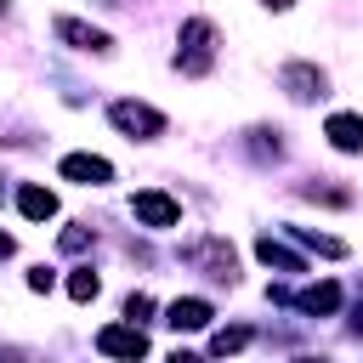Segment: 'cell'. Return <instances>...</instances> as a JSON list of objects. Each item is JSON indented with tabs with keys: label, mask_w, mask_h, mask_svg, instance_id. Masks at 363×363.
Segmentation results:
<instances>
[{
	"label": "cell",
	"mask_w": 363,
	"mask_h": 363,
	"mask_svg": "<svg viewBox=\"0 0 363 363\" xmlns=\"http://www.w3.org/2000/svg\"><path fill=\"white\" fill-rule=\"evenodd\" d=\"M210 62H216V23H204V17L182 23V51H176V68H182V74H204Z\"/></svg>",
	"instance_id": "6da1fadb"
},
{
	"label": "cell",
	"mask_w": 363,
	"mask_h": 363,
	"mask_svg": "<svg viewBox=\"0 0 363 363\" xmlns=\"http://www.w3.org/2000/svg\"><path fill=\"white\" fill-rule=\"evenodd\" d=\"M170 363H204V357H193V352H170Z\"/></svg>",
	"instance_id": "ffe728a7"
},
{
	"label": "cell",
	"mask_w": 363,
	"mask_h": 363,
	"mask_svg": "<svg viewBox=\"0 0 363 363\" xmlns=\"http://www.w3.org/2000/svg\"><path fill=\"white\" fill-rule=\"evenodd\" d=\"M11 250H17V244H11V233H0V261H6Z\"/></svg>",
	"instance_id": "d6986e66"
},
{
	"label": "cell",
	"mask_w": 363,
	"mask_h": 363,
	"mask_svg": "<svg viewBox=\"0 0 363 363\" xmlns=\"http://www.w3.org/2000/svg\"><path fill=\"white\" fill-rule=\"evenodd\" d=\"M284 91H289L295 102H312V96H323V74H318L312 62H289V68H284Z\"/></svg>",
	"instance_id": "9c48e42d"
},
{
	"label": "cell",
	"mask_w": 363,
	"mask_h": 363,
	"mask_svg": "<svg viewBox=\"0 0 363 363\" xmlns=\"http://www.w3.org/2000/svg\"><path fill=\"white\" fill-rule=\"evenodd\" d=\"M267 6H272V11H289V6H295V0H267Z\"/></svg>",
	"instance_id": "44dd1931"
},
{
	"label": "cell",
	"mask_w": 363,
	"mask_h": 363,
	"mask_svg": "<svg viewBox=\"0 0 363 363\" xmlns=\"http://www.w3.org/2000/svg\"><path fill=\"white\" fill-rule=\"evenodd\" d=\"M96 289H102V284H96V272H91V267H79V272L68 278V295H74V301H96Z\"/></svg>",
	"instance_id": "9a60e30c"
},
{
	"label": "cell",
	"mask_w": 363,
	"mask_h": 363,
	"mask_svg": "<svg viewBox=\"0 0 363 363\" xmlns=\"http://www.w3.org/2000/svg\"><path fill=\"white\" fill-rule=\"evenodd\" d=\"M272 301H295L301 312H318V318H323V312H335V306H340V289H335V284H312V289H301V295L272 289Z\"/></svg>",
	"instance_id": "ba28073f"
},
{
	"label": "cell",
	"mask_w": 363,
	"mask_h": 363,
	"mask_svg": "<svg viewBox=\"0 0 363 363\" xmlns=\"http://www.w3.org/2000/svg\"><path fill=\"white\" fill-rule=\"evenodd\" d=\"M182 261H193V267H204L210 278H221V284H233L238 272V261H233V244L227 238H193V244H182Z\"/></svg>",
	"instance_id": "3957f363"
},
{
	"label": "cell",
	"mask_w": 363,
	"mask_h": 363,
	"mask_svg": "<svg viewBox=\"0 0 363 363\" xmlns=\"http://www.w3.org/2000/svg\"><path fill=\"white\" fill-rule=\"evenodd\" d=\"M51 284H57V278H51V272H45V267H34V272H28V289H40V295H45V289H51Z\"/></svg>",
	"instance_id": "ac0fdd59"
},
{
	"label": "cell",
	"mask_w": 363,
	"mask_h": 363,
	"mask_svg": "<svg viewBox=\"0 0 363 363\" xmlns=\"http://www.w3.org/2000/svg\"><path fill=\"white\" fill-rule=\"evenodd\" d=\"M51 28H57V40H68L74 51H108V45H113V40L102 34V28H91V23H79V17H57Z\"/></svg>",
	"instance_id": "52a82bcc"
},
{
	"label": "cell",
	"mask_w": 363,
	"mask_h": 363,
	"mask_svg": "<svg viewBox=\"0 0 363 363\" xmlns=\"http://www.w3.org/2000/svg\"><path fill=\"white\" fill-rule=\"evenodd\" d=\"M108 119H113L130 142H153V136H164V113H159V108H147V102H113V108H108Z\"/></svg>",
	"instance_id": "7a4b0ae2"
},
{
	"label": "cell",
	"mask_w": 363,
	"mask_h": 363,
	"mask_svg": "<svg viewBox=\"0 0 363 363\" xmlns=\"http://www.w3.org/2000/svg\"><path fill=\"white\" fill-rule=\"evenodd\" d=\"M323 136H329L340 153H363V119H357V113H335V119L323 125Z\"/></svg>",
	"instance_id": "8fae6325"
},
{
	"label": "cell",
	"mask_w": 363,
	"mask_h": 363,
	"mask_svg": "<svg viewBox=\"0 0 363 363\" xmlns=\"http://www.w3.org/2000/svg\"><path fill=\"white\" fill-rule=\"evenodd\" d=\"M306 363H312V357H306Z\"/></svg>",
	"instance_id": "7402d4cb"
},
{
	"label": "cell",
	"mask_w": 363,
	"mask_h": 363,
	"mask_svg": "<svg viewBox=\"0 0 363 363\" xmlns=\"http://www.w3.org/2000/svg\"><path fill=\"white\" fill-rule=\"evenodd\" d=\"M17 210H23L28 221H51V216H57V193H51V187H23V193H17Z\"/></svg>",
	"instance_id": "7c38bea8"
},
{
	"label": "cell",
	"mask_w": 363,
	"mask_h": 363,
	"mask_svg": "<svg viewBox=\"0 0 363 363\" xmlns=\"http://www.w3.org/2000/svg\"><path fill=\"white\" fill-rule=\"evenodd\" d=\"M244 346H250V329H216V340H210L216 357H233V352H244Z\"/></svg>",
	"instance_id": "5bb4252c"
},
{
	"label": "cell",
	"mask_w": 363,
	"mask_h": 363,
	"mask_svg": "<svg viewBox=\"0 0 363 363\" xmlns=\"http://www.w3.org/2000/svg\"><path fill=\"white\" fill-rule=\"evenodd\" d=\"M85 244H91L85 227H68V233H62V250H85Z\"/></svg>",
	"instance_id": "e0dca14e"
},
{
	"label": "cell",
	"mask_w": 363,
	"mask_h": 363,
	"mask_svg": "<svg viewBox=\"0 0 363 363\" xmlns=\"http://www.w3.org/2000/svg\"><path fill=\"white\" fill-rule=\"evenodd\" d=\"M164 323H170V329H204V323H210V301H199V295L170 301V306H164Z\"/></svg>",
	"instance_id": "30bf717a"
},
{
	"label": "cell",
	"mask_w": 363,
	"mask_h": 363,
	"mask_svg": "<svg viewBox=\"0 0 363 363\" xmlns=\"http://www.w3.org/2000/svg\"><path fill=\"white\" fill-rule=\"evenodd\" d=\"M255 255H261L267 267H278V272H306V267H301V255H289L278 238H261V244H255Z\"/></svg>",
	"instance_id": "4fadbf2b"
},
{
	"label": "cell",
	"mask_w": 363,
	"mask_h": 363,
	"mask_svg": "<svg viewBox=\"0 0 363 363\" xmlns=\"http://www.w3.org/2000/svg\"><path fill=\"white\" fill-rule=\"evenodd\" d=\"M57 170H62V182H79V187H102V182H113V164L96 159V153H68Z\"/></svg>",
	"instance_id": "8992f818"
},
{
	"label": "cell",
	"mask_w": 363,
	"mask_h": 363,
	"mask_svg": "<svg viewBox=\"0 0 363 363\" xmlns=\"http://www.w3.org/2000/svg\"><path fill=\"white\" fill-rule=\"evenodd\" d=\"M147 312H153V301H147V295H130V301H125V318H130V323H136V318H147Z\"/></svg>",
	"instance_id": "2e32d148"
},
{
	"label": "cell",
	"mask_w": 363,
	"mask_h": 363,
	"mask_svg": "<svg viewBox=\"0 0 363 363\" xmlns=\"http://www.w3.org/2000/svg\"><path fill=\"white\" fill-rule=\"evenodd\" d=\"M130 216H136L142 227H176V221H182V204H176L170 193H153V187H147V193L130 199Z\"/></svg>",
	"instance_id": "5b68a950"
},
{
	"label": "cell",
	"mask_w": 363,
	"mask_h": 363,
	"mask_svg": "<svg viewBox=\"0 0 363 363\" xmlns=\"http://www.w3.org/2000/svg\"><path fill=\"white\" fill-rule=\"evenodd\" d=\"M96 352L113 357V363H142L147 357V335L136 323H108V329H96Z\"/></svg>",
	"instance_id": "277c9868"
}]
</instances>
